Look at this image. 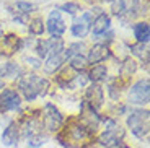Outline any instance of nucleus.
Wrapping results in <instances>:
<instances>
[{
	"label": "nucleus",
	"instance_id": "obj_1",
	"mask_svg": "<svg viewBox=\"0 0 150 148\" xmlns=\"http://www.w3.org/2000/svg\"><path fill=\"white\" fill-rule=\"evenodd\" d=\"M18 90L25 96V99L34 101L38 96H44L49 90V80L41 78L34 73L23 75L18 80Z\"/></svg>",
	"mask_w": 150,
	"mask_h": 148
},
{
	"label": "nucleus",
	"instance_id": "obj_2",
	"mask_svg": "<svg viewBox=\"0 0 150 148\" xmlns=\"http://www.w3.org/2000/svg\"><path fill=\"white\" fill-rule=\"evenodd\" d=\"M127 125L137 138L145 140L149 137V111L147 109H132L127 116Z\"/></svg>",
	"mask_w": 150,
	"mask_h": 148
},
{
	"label": "nucleus",
	"instance_id": "obj_3",
	"mask_svg": "<svg viewBox=\"0 0 150 148\" xmlns=\"http://www.w3.org/2000/svg\"><path fill=\"white\" fill-rule=\"evenodd\" d=\"M111 11L122 20H134L140 13L139 0H111Z\"/></svg>",
	"mask_w": 150,
	"mask_h": 148
},
{
	"label": "nucleus",
	"instance_id": "obj_4",
	"mask_svg": "<svg viewBox=\"0 0 150 148\" xmlns=\"http://www.w3.org/2000/svg\"><path fill=\"white\" fill-rule=\"evenodd\" d=\"M105 125H106V129H105V132L100 135L98 142H100L103 147H108V148L117 147V145H119V140L124 135V130L121 129V125L117 124V121H114V119H106Z\"/></svg>",
	"mask_w": 150,
	"mask_h": 148
},
{
	"label": "nucleus",
	"instance_id": "obj_5",
	"mask_svg": "<svg viewBox=\"0 0 150 148\" xmlns=\"http://www.w3.org/2000/svg\"><path fill=\"white\" fill-rule=\"evenodd\" d=\"M149 98H150V82L149 78H144V80H139L137 83H134L132 88L129 90L127 103L135 104V106H145V104H149Z\"/></svg>",
	"mask_w": 150,
	"mask_h": 148
},
{
	"label": "nucleus",
	"instance_id": "obj_6",
	"mask_svg": "<svg viewBox=\"0 0 150 148\" xmlns=\"http://www.w3.org/2000/svg\"><path fill=\"white\" fill-rule=\"evenodd\" d=\"M64 51V41L57 36H52L49 39H42V41L36 42V54L39 57V60L47 59L52 54H59Z\"/></svg>",
	"mask_w": 150,
	"mask_h": 148
},
{
	"label": "nucleus",
	"instance_id": "obj_7",
	"mask_svg": "<svg viewBox=\"0 0 150 148\" xmlns=\"http://www.w3.org/2000/svg\"><path fill=\"white\" fill-rule=\"evenodd\" d=\"M42 121H44V127L49 132H57L60 125L64 124V116L60 114V111L54 104L47 103L44 106V119Z\"/></svg>",
	"mask_w": 150,
	"mask_h": 148
},
{
	"label": "nucleus",
	"instance_id": "obj_8",
	"mask_svg": "<svg viewBox=\"0 0 150 148\" xmlns=\"http://www.w3.org/2000/svg\"><path fill=\"white\" fill-rule=\"evenodd\" d=\"M91 23H93V15L91 11H83L79 18H75L72 23L70 33L75 37H85L91 30Z\"/></svg>",
	"mask_w": 150,
	"mask_h": 148
},
{
	"label": "nucleus",
	"instance_id": "obj_9",
	"mask_svg": "<svg viewBox=\"0 0 150 148\" xmlns=\"http://www.w3.org/2000/svg\"><path fill=\"white\" fill-rule=\"evenodd\" d=\"M21 106L20 94L11 88H7L0 93V111H15Z\"/></svg>",
	"mask_w": 150,
	"mask_h": 148
},
{
	"label": "nucleus",
	"instance_id": "obj_10",
	"mask_svg": "<svg viewBox=\"0 0 150 148\" xmlns=\"http://www.w3.org/2000/svg\"><path fill=\"white\" fill-rule=\"evenodd\" d=\"M44 28L51 33V36L60 37L65 33V28H67V26H65V21H64V18H62V15H60L59 10H52L51 13H49L47 23H46Z\"/></svg>",
	"mask_w": 150,
	"mask_h": 148
},
{
	"label": "nucleus",
	"instance_id": "obj_11",
	"mask_svg": "<svg viewBox=\"0 0 150 148\" xmlns=\"http://www.w3.org/2000/svg\"><path fill=\"white\" fill-rule=\"evenodd\" d=\"M8 10H10L11 15L15 16L16 21L25 23V21H26V16L34 10V5L31 4V2H25V0H16V2H13V4L8 5Z\"/></svg>",
	"mask_w": 150,
	"mask_h": 148
},
{
	"label": "nucleus",
	"instance_id": "obj_12",
	"mask_svg": "<svg viewBox=\"0 0 150 148\" xmlns=\"http://www.w3.org/2000/svg\"><path fill=\"white\" fill-rule=\"evenodd\" d=\"M85 103H88V107L93 111L100 109L103 104V88L98 83H91L85 91Z\"/></svg>",
	"mask_w": 150,
	"mask_h": 148
},
{
	"label": "nucleus",
	"instance_id": "obj_13",
	"mask_svg": "<svg viewBox=\"0 0 150 148\" xmlns=\"http://www.w3.org/2000/svg\"><path fill=\"white\" fill-rule=\"evenodd\" d=\"M21 47L23 39L15 34H7L5 37H0V54H4V56H11Z\"/></svg>",
	"mask_w": 150,
	"mask_h": 148
},
{
	"label": "nucleus",
	"instance_id": "obj_14",
	"mask_svg": "<svg viewBox=\"0 0 150 148\" xmlns=\"http://www.w3.org/2000/svg\"><path fill=\"white\" fill-rule=\"evenodd\" d=\"M109 28H111V18H109V15H106L105 11H101L93 20L90 31L93 33V36L98 37V36H101V34H106V31H109Z\"/></svg>",
	"mask_w": 150,
	"mask_h": 148
},
{
	"label": "nucleus",
	"instance_id": "obj_15",
	"mask_svg": "<svg viewBox=\"0 0 150 148\" xmlns=\"http://www.w3.org/2000/svg\"><path fill=\"white\" fill-rule=\"evenodd\" d=\"M109 57V49L106 44H95L93 47L88 51V56H86V62L88 63H100L103 60H106Z\"/></svg>",
	"mask_w": 150,
	"mask_h": 148
},
{
	"label": "nucleus",
	"instance_id": "obj_16",
	"mask_svg": "<svg viewBox=\"0 0 150 148\" xmlns=\"http://www.w3.org/2000/svg\"><path fill=\"white\" fill-rule=\"evenodd\" d=\"M18 138H20L18 125H16L15 122H10L7 125V129L2 132V143H4L5 147H13V145H16Z\"/></svg>",
	"mask_w": 150,
	"mask_h": 148
},
{
	"label": "nucleus",
	"instance_id": "obj_17",
	"mask_svg": "<svg viewBox=\"0 0 150 148\" xmlns=\"http://www.w3.org/2000/svg\"><path fill=\"white\" fill-rule=\"evenodd\" d=\"M65 56H64V51L59 52V54H52L46 59V63H44V72L46 73H56L60 67L64 65L65 62Z\"/></svg>",
	"mask_w": 150,
	"mask_h": 148
},
{
	"label": "nucleus",
	"instance_id": "obj_18",
	"mask_svg": "<svg viewBox=\"0 0 150 148\" xmlns=\"http://www.w3.org/2000/svg\"><path fill=\"white\" fill-rule=\"evenodd\" d=\"M21 133L25 135V137H34V135H38V133L41 132V122H39V119L36 117H28L25 122H23L21 125Z\"/></svg>",
	"mask_w": 150,
	"mask_h": 148
},
{
	"label": "nucleus",
	"instance_id": "obj_19",
	"mask_svg": "<svg viewBox=\"0 0 150 148\" xmlns=\"http://www.w3.org/2000/svg\"><path fill=\"white\" fill-rule=\"evenodd\" d=\"M134 30V37L137 39L139 42H145L149 44V37H150V26L147 21H139L132 26Z\"/></svg>",
	"mask_w": 150,
	"mask_h": 148
},
{
	"label": "nucleus",
	"instance_id": "obj_20",
	"mask_svg": "<svg viewBox=\"0 0 150 148\" xmlns=\"http://www.w3.org/2000/svg\"><path fill=\"white\" fill-rule=\"evenodd\" d=\"M21 75V67L18 63L7 62L0 65V80L2 78H18Z\"/></svg>",
	"mask_w": 150,
	"mask_h": 148
},
{
	"label": "nucleus",
	"instance_id": "obj_21",
	"mask_svg": "<svg viewBox=\"0 0 150 148\" xmlns=\"http://www.w3.org/2000/svg\"><path fill=\"white\" fill-rule=\"evenodd\" d=\"M69 132H70L74 142H82V140H86V138L90 137L91 130H88L83 124H74V125H70Z\"/></svg>",
	"mask_w": 150,
	"mask_h": 148
},
{
	"label": "nucleus",
	"instance_id": "obj_22",
	"mask_svg": "<svg viewBox=\"0 0 150 148\" xmlns=\"http://www.w3.org/2000/svg\"><path fill=\"white\" fill-rule=\"evenodd\" d=\"M86 77H88V80H91L93 83H98V85H100L101 82H105L106 78H108V70H106L105 65H95Z\"/></svg>",
	"mask_w": 150,
	"mask_h": 148
},
{
	"label": "nucleus",
	"instance_id": "obj_23",
	"mask_svg": "<svg viewBox=\"0 0 150 148\" xmlns=\"http://www.w3.org/2000/svg\"><path fill=\"white\" fill-rule=\"evenodd\" d=\"M132 54H135L137 57H140V60H142L144 63H149V44H145V42H139V44H134L131 47Z\"/></svg>",
	"mask_w": 150,
	"mask_h": 148
},
{
	"label": "nucleus",
	"instance_id": "obj_24",
	"mask_svg": "<svg viewBox=\"0 0 150 148\" xmlns=\"http://www.w3.org/2000/svg\"><path fill=\"white\" fill-rule=\"evenodd\" d=\"M85 49L86 47L83 42H74L67 49H64V56H65V59H70V57H75V56H83Z\"/></svg>",
	"mask_w": 150,
	"mask_h": 148
},
{
	"label": "nucleus",
	"instance_id": "obj_25",
	"mask_svg": "<svg viewBox=\"0 0 150 148\" xmlns=\"http://www.w3.org/2000/svg\"><path fill=\"white\" fill-rule=\"evenodd\" d=\"M28 30H30L31 34H34V36H41L42 33H44V21H42L41 16H36V18H33L30 21V25H28Z\"/></svg>",
	"mask_w": 150,
	"mask_h": 148
},
{
	"label": "nucleus",
	"instance_id": "obj_26",
	"mask_svg": "<svg viewBox=\"0 0 150 148\" xmlns=\"http://www.w3.org/2000/svg\"><path fill=\"white\" fill-rule=\"evenodd\" d=\"M135 70H137V63H135V60L126 59L122 62V65H121V68H119V73L122 75L124 78H127V77H131Z\"/></svg>",
	"mask_w": 150,
	"mask_h": 148
},
{
	"label": "nucleus",
	"instance_id": "obj_27",
	"mask_svg": "<svg viewBox=\"0 0 150 148\" xmlns=\"http://www.w3.org/2000/svg\"><path fill=\"white\" fill-rule=\"evenodd\" d=\"M70 68H74L75 72H82L83 68H85L86 65H88V62H86V57L85 56H75V57H70Z\"/></svg>",
	"mask_w": 150,
	"mask_h": 148
},
{
	"label": "nucleus",
	"instance_id": "obj_28",
	"mask_svg": "<svg viewBox=\"0 0 150 148\" xmlns=\"http://www.w3.org/2000/svg\"><path fill=\"white\" fill-rule=\"evenodd\" d=\"M59 10H62V11H65V13H69V15L75 16V15H77V13L80 11V5H79V4H75V2H67V4L60 5Z\"/></svg>",
	"mask_w": 150,
	"mask_h": 148
},
{
	"label": "nucleus",
	"instance_id": "obj_29",
	"mask_svg": "<svg viewBox=\"0 0 150 148\" xmlns=\"http://www.w3.org/2000/svg\"><path fill=\"white\" fill-rule=\"evenodd\" d=\"M46 140H47V138H46L44 135L38 133V135H34V137H30V138H28V145H30L31 148H38V147H41V145H44Z\"/></svg>",
	"mask_w": 150,
	"mask_h": 148
},
{
	"label": "nucleus",
	"instance_id": "obj_30",
	"mask_svg": "<svg viewBox=\"0 0 150 148\" xmlns=\"http://www.w3.org/2000/svg\"><path fill=\"white\" fill-rule=\"evenodd\" d=\"M26 62L30 63L31 67H34V68H39V67H41V60H39V59H33V57H26Z\"/></svg>",
	"mask_w": 150,
	"mask_h": 148
},
{
	"label": "nucleus",
	"instance_id": "obj_31",
	"mask_svg": "<svg viewBox=\"0 0 150 148\" xmlns=\"http://www.w3.org/2000/svg\"><path fill=\"white\" fill-rule=\"evenodd\" d=\"M2 86H4V83H2V80H0V90H2Z\"/></svg>",
	"mask_w": 150,
	"mask_h": 148
}]
</instances>
